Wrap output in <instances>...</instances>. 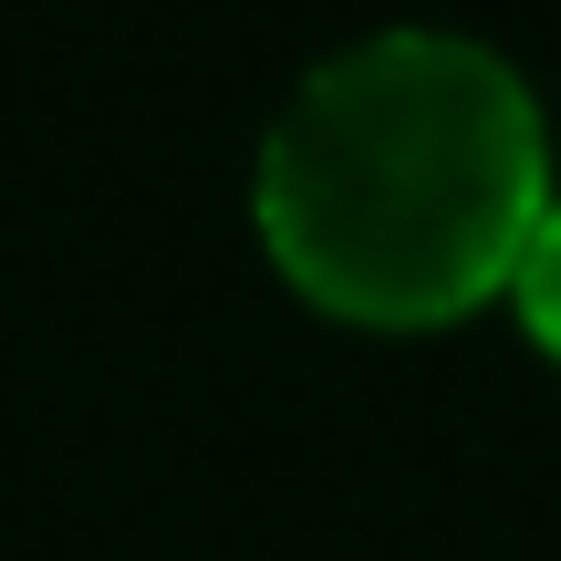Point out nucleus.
Wrapping results in <instances>:
<instances>
[{"mask_svg": "<svg viewBox=\"0 0 561 561\" xmlns=\"http://www.w3.org/2000/svg\"><path fill=\"white\" fill-rule=\"evenodd\" d=\"M261 240L354 322H437L520 280L551 208L541 94L468 32H364L291 83L261 136Z\"/></svg>", "mask_w": 561, "mask_h": 561, "instance_id": "1", "label": "nucleus"}, {"mask_svg": "<svg viewBox=\"0 0 561 561\" xmlns=\"http://www.w3.org/2000/svg\"><path fill=\"white\" fill-rule=\"evenodd\" d=\"M520 322L561 354V187H551V208H541V229H530V250H520Z\"/></svg>", "mask_w": 561, "mask_h": 561, "instance_id": "2", "label": "nucleus"}]
</instances>
